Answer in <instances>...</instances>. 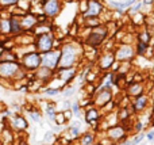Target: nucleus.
<instances>
[{
	"instance_id": "nucleus-1",
	"label": "nucleus",
	"mask_w": 154,
	"mask_h": 145,
	"mask_svg": "<svg viewBox=\"0 0 154 145\" xmlns=\"http://www.w3.org/2000/svg\"><path fill=\"white\" fill-rule=\"evenodd\" d=\"M61 56H60L58 68H77L80 60H81L82 48L75 42H65L60 48Z\"/></svg>"
},
{
	"instance_id": "nucleus-2",
	"label": "nucleus",
	"mask_w": 154,
	"mask_h": 145,
	"mask_svg": "<svg viewBox=\"0 0 154 145\" xmlns=\"http://www.w3.org/2000/svg\"><path fill=\"white\" fill-rule=\"evenodd\" d=\"M109 37V29L106 23L88 30V34L84 38V43L89 49H99Z\"/></svg>"
},
{
	"instance_id": "nucleus-3",
	"label": "nucleus",
	"mask_w": 154,
	"mask_h": 145,
	"mask_svg": "<svg viewBox=\"0 0 154 145\" xmlns=\"http://www.w3.org/2000/svg\"><path fill=\"white\" fill-rule=\"evenodd\" d=\"M27 72L20 67L19 61H2L0 60V79L3 80H22Z\"/></svg>"
},
{
	"instance_id": "nucleus-4",
	"label": "nucleus",
	"mask_w": 154,
	"mask_h": 145,
	"mask_svg": "<svg viewBox=\"0 0 154 145\" xmlns=\"http://www.w3.org/2000/svg\"><path fill=\"white\" fill-rule=\"evenodd\" d=\"M114 54H115V60L120 64L123 62H131L135 58V48L128 42H122L118 43L116 46H114Z\"/></svg>"
},
{
	"instance_id": "nucleus-5",
	"label": "nucleus",
	"mask_w": 154,
	"mask_h": 145,
	"mask_svg": "<svg viewBox=\"0 0 154 145\" xmlns=\"http://www.w3.org/2000/svg\"><path fill=\"white\" fill-rule=\"evenodd\" d=\"M54 42H56V35L53 34V31L37 34L34 41V49L39 54L46 53V52H50L54 49Z\"/></svg>"
},
{
	"instance_id": "nucleus-6",
	"label": "nucleus",
	"mask_w": 154,
	"mask_h": 145,
	"mask_svg": "<svg viewBox=\"0 0 154 145\" xmlns=\"http://www.w3.org/2000/svg\"><path fill=\"white\" fill-rule=\"evenodd\" d=\"M19 64L26 72L34 73L41 67V54L37 50H30L19 57Z\"/></svg>"
},
{
	"instance_id": "nucleus-7",
	"label": "nucleus",
	"mask_w": 154,
	"mask_h": 145,
	"mask_svg": "<svg viewBox=\"0 0 154 145\" xmlns=\"http://www.w3.org/2000/svg\"><path fill=\"white\" fill-rule=\"evenodd\" d=\"M128 128L125 126L123 124H116L114 126L108 128L106 130V137L108 138L109 143H114V144H120L127 138L128 136Z\"/></svg>"
},
{
	"instance_id": "nucleus-8",
	"label": "nucleus",
	"mask_w": 154,
	"mask_h": 145,
	"mask_svg": "<svg viewBox=\"0 0 154 145\" xmlns=\"http://www.w3.org/2000/svg\"><path fill=\"white\" fill-rule=\"evenodd\" d=\"M115 54L114 50H107V49H103L100 54L97 57V69L100 73L104 72H109L112 68V65L115 64Z\"/></svg>"
},
{
	"instance_id": "nucleus-9",
	"label": "nucleus",
	"mask_w": 154,
	"mask_h": 145,
	"mask_svg": "<svg viewBox=\"0 0 154 145\" xmlns=\"http://www.w3.org/2000/svg\"><path fill=\"white\" fill-rule=\"evenodd\" d=\"M104 11H106V7L100 0H87V8L81 14V18H100Z\"/></svg>"
},
{
	"instance_id": "nucleus-10",
	"label": "nucleus",
	"mask_w": 154,
	"mask_h": 145,
	"mask_svg": "<svg viewBox=\"0 0 154 145\" xmlns=\"http://www.w3.org/2000/svg\"><path fill=\"white\" fill-rule=\"evenodd\" d=\"M60 56H61L60 49H53L50 52L42 53L41 54V67H45L50 71H56L58 68Z\"/></svg>"
},
{
	"instance_id": "nucleus-11",
	"label": "nucleus",
	"mask_w": 154,
	"mask_h": 145,
	"mask_svg": "<svg viewBox=\"0 0 154 145\" xmlns=\"http://www.w3.org/2000/svg\"><path fill=\"white\" fill-rule=\"evenodd\" d=\"M150 103H152V96H150L149 94H143V95H141V96L134 98V99L131 100L128 109H130L131 114H142L149 107Z\"/></svg>"
},
{
	"instance_id": "nucleus-12",
	"label": "nucleus",
	"mask_w": 154,
	"mask_h": 145,
	"mask_svg": "<svg viewBox=\"0 0 154 145\" xmlns=\"http://www.w3.org/2000/svg\"><path fill=\"white\" fill-rule=\"evenodd\" d=\"M54 77L58 79L64 86H69L77 77V68H57L54 71Z\"/></svg>"
},
{
	"instance_id": "nucleus-13",
	"label": "nucleus",
	"mask_w": 154,
	"mask_h": 145,
	"mask_svg": "<svg viewBox=\"0 0 154 145\" xmlns=\"http://www.w3.org/2000/svg\"><path fill=\"white\" fill-rule=\"evenodd\" d=\"M92 103L93 106H96L97 109H104L108 103L112 102V99H114V94H112L111 90H97V92H96L95 95H93L92 98Z\"/></svg>"
},
{
	"instance_id": "nucleus-14",
	"label": "nucleus",
	"mask_w": 154,
	"mask_h": 145,
	"mask_svg": "<svg viewBox=\"0 0 154 145\" xmlns=\"http://www.w3.org/2000/svg\"><path fill=\"white\" fill-rule=\"evenodd\" d=\"M41 4H42V12L48 18H56L61 12L62 8L61 0H43Z\"/></svg>"
},
{
	"instance_id": "nucleus-15",
	"label": "nucleus",
	"mask_w": 154,
	"mask_h": 145,
	"mask_svg": "<svg viewBox=\"0 0 154 145\" xmlns=\"http://www.w3.org/2000/svg\"><path fill=\"white\" fill-rule=\"evenodd\" d=\"M101 118V113L100 109H97L96 106H89V107H85L84 110V121L87 125H91V126L95 128V125L97 122H100L99 119Z\"/></svg>"
},
{
	"instance_id": "nucleus-16",
	"label": "nucleus",
	"mask_w": 154,
	"mask_h": 145,
	"mask_svg": "<svg viewBox=\"0 0 154 145\" xmlns=\"http://www.w3.org/2000/svg\"><path fill=\"white\" fill-rule=\"evenodd\" d=\"M145 94V84L141 81H131L126 87V95L128 98H137Z\"/></svg>"
},
{
	"instance_id": "nucleus-17",
	"label": "nucleus",
	"mask_w": 154,
	"mask_h": 145,
	"mask_svg": "<svg viewBox=\"0 0 154 145\" xmlns=\"http://www.w3.org/2000/svg\"><path fill=\"white\" fill-rule=\"evenodd\" d=\"M20 24L23 31H27V30H32L34 27H37L38 20H37V15L32 12H24L23 15L20 16Z\"/></svg>"
},
{
	"instance_id": "nucleus-18",
	"label": "nucleus",
	"mask_w": 154,
	"mask_h": 145,
	"mask_svg": "<svg viewBox=\"0 0 154 145\" xmlns=\"http://www.w3.org/2000/svg\"><path fill=\"white\" fill-rule=\"evenodd\" d=\"M34 79H37L41 84H46L48 81L54 79V71H50L45 67H39L34 72Z\"/></svg>"
},
{
	"instance_id": "nucleus-19",
	"label": "nucleus",
	"mask_w": 154,
	"mask_h": 145,
	"mask_svg": "<svg viewBox=\"0 0 154 145\" xmlns=\"http://www.w3.org/2000/svg\"><path fill=\"white\" fill-rule=\"evenodd\" d=\"M11 125L14 129L19 130V132H24L29 129V119L20 114H16V115L11 117Z\"/></svg>"
},
{
	"instance_id": "nucleus-20",
	"label": "nucleus",
	"mask_w": 154,
	"mask_h": 145,
	"mask_svg": "<svg viewBox=\"0 0 154 145\" xmlns=\"http://www.w3.org/2000/svg\"><path fill=\"white\" fill-rule=\"evenodd\" d=\"M82 125H81V121L80 119H75L69 124V126H68V134H69L70 138H79L80 136L82 134Z\"/></svg>"
},
{
	"instance_id": "nucleus-21",
	"label": "nucleus",
	"mask_w": 154,
	"mask_h": 145,
	"mask_svg": "<svg viewBox=\"0 0 154 145\" xmlns=\"http://www.w3.org/2000/svg\"><path fill=\"white\" fill-rule=\"evenodd\" d=\"M8 19H10V34H12V35L20 34V33L23 31L22 24H20V16L11 15Z\"/></svg>"
},
{
	"instance_id": "nucleus-22",
	"label": "nucleus",
	"mask_w": 154,
	"mask_h": 145,
	"mask_svg": "<svg viewBox=\"0 0 154 145\" xmlns=\"http://www.w3.org/2000/svg\"><path fill=\"white\" fill-rule=\"evenodd\" d=\"M79 138H80V140H79L80 145H93L96 143L95 132H84Z\"/></svg>"
},
{
	"instance_id": "nucleus-23",
	"label": "nucleus",
	"mask_w": 154,
	"mask_h": 145,
	"mask_svg": "<svg viewBox=\"0 0 154 145\" xmlns=\"http://www.w3.org/2000/svg\"><path fill=\"white\" fill-rule=\"evenodd\" d=\"M116 117H118V121L119 124H123V122L128 121L131 117V111L128 107H119L116 110Z\"/></svg>"
},
{
	"instance_id": "nucleus-24",
	"label": "nucleus",
	"mask_w": 154,
	"mask_h": 145,
	"mask_svg": "<svg viewBox=\"0 0 154 145\" xmlns=\"http://www.w3.org/2000/svg\"><path fill=\"white\" fill-rule=\"evenodd\" d=\"M104 22L101 20L100 18H87V19H82V26L87 27L88 30H92L95 29V27L100 26V24H103Z\"/></svg>"
},
{
	"instance_id": "nucleus-25",
	"label": "nucleus",
	"mask_w": 154,
	"mask_h": 145,
	"mask_svg": "<svg viewBox=\"0 0 154 145\" xmlns=\"http://www.w3.org/2000/svg\"><path fill=\"white\" fill-rule=\"evenodd\" d=\"M45 114H46V117H48V118L53 122L54 121V117H56V114H57L56 103H54V102H49L48 105H46V107H45Z\"/></svg>"
},
{
	"instance_id": "nucleus-26",
	"label": "nucleus",
	"mask_w": 154,
	"mask_h": 145,
	"mask_svg": "<svg viewBox=\"0 0 154 145\" xmlns=\"http://www.w3.org/2000/svg\"><path fill=\"white\" fill-rule=\"evenodd\" d=\"M134 48H135V54L137 56H141V57H143L145 54L149 52V45L145 42H141V41H137Z\"/></svg>"
},
{
	"instance_id": "nucleus-27",
	"label": "nucleus",
	"mask_w": 154,
	"mask_h": 145,
	"mask_svg": "<svg viewBox=\"0 0 154 145\" xmlns=\"http://www.w3.org/2000/svg\"><path fill=\"white\" fill-rule=\"evenodd\" d=\"M27 118H29V121L34 122V124H41L42 122V115H41L39 111L37 110H27Z\"/></svg>"
},
{
	"instance_id": "nucleus-28",
	"label": "nucleus",
	"mask_w": 154,
	"mask_h": 145,
	"mask_svg": "<svg viewBox=\"0 0 154 145\" xmlns=\"http://www.w3.org/2000/svg\"><path fill=\"white\" fill-rule=\"evenodd\" d=\"M150 39H152V34H150V31L147 29L142 30V31H139L138 34H137V41H141V42H145L149 45Z\"/></svg>"
},
{
	"instance_id": "nucleus-29",
	"label": "nucleus",
	"mask_w": 154,
	"mask_h": 145,
	"mask_svg": "<svg viewBox=\"0 0 154 145\" xmlns=\"http://www.w3.org/2000/svg\"><path fill=\"white\" fill-rule=\"evenodd\" d=\"M76 92H77V87L76 86H65V88L61 90V95L64 98H66V99L75 96Z\"/></svg>"
},
{
	"instance_id": "nucleus-30",
	"label": "nucleus",
	"mask_w": 154,
	"mask_h": 145,
	"mask_svg": "<svg viewBox=\"0 0 154 145\" xmlns=\"http://www.w3.org/2000/svg\"><path fill=\"white\" fill-rule=\"evenodd\" d=\"M42 94L45 96H50V98H54L57 95L61 94V88L60 87H45V90L42 91Z\"/></svg>"
},
{
	"instance_id": "nucleus-31",
	"label": "nucleus",
	"mask_w": 154,
	"mask_h": 145,
	"mask_svg": "<svg viewBox=\"0 0 154 145\" xmlns=\"http://www.w3.org/2000/svg\"><path fill=\"white\" fill-rule=\"evenodd\" d=\"M73 113V117H76V119H80L82 115V107L80 106V102L76 100V102H72V107H70Z\"/></svg>"
},
{
	"instance_id": "nucleus-32",
	"label": "nucleus",
	"mask_w": 154,
	"mask_h": 145,
	"mask_svg": "<svg viewBox=\"0 0 154 145\" xmlns=\"http://www.w3.org/2000/svg\"><path fill=\"white\" fill-rule=\"evenodd\" d=\"M142 8H143V4H142V0H137L135 3H134L133 5H131L130 8H128V15H135V14H138V12H141L142 11Z\"/></svg>"
},
{
	"instance_id": "nucleus-33",
	"label": "nucleus",
	"mask_w": 154,
	"mask_h": 145,
	"mask_svg": "<svg viewBox=\"0 0 154 145\" xmlns=\"http://www.w3.org/2000/svg\"><path fill=\"white\" fill-rule=\"evenodd\" d=\"M145 128H146V124H145L143 121H141V119H137V121L134 122V125H133L134 134H137V133H143Z\"/></svg>"
},
{
	"instance_id": "nucleus-34",
	"label": "nucleus",
	"mask_w": 154,
	"mask_h": 145,
	"mask_svg": "<svg viewBox=\"0 0 154 145\" xmlns=\"http://www.w3.org/2000/svg\"><path fill=\"white\" fill-rule=\"evenodd\" d=\"M54 124L56 125H60V126H64L65 124H66V119H65V115H64V111H57V114H56V117H54Z\"/></svg>"
},
{
	"instance_id": "nucleus-35",
	"label": "nucleus",
	"mask_w": 154,
	"mask_h": 145,
	"mask_svg": "<svg viewBox=\"0 0 154 145\" xmlns=\"http://www.w3.org/2000/svg\"><path fill=\"white\" fill-rule=\"evenodd\" d=\"M143 133H145V140H146L147 143L154 144V126L153 125L147 128L146 132H143Z\"/></svg>"
},
{
	"instance_id": "nucleus-36",
	"label": "nucleus",
	"mask_w": 154,
	"mask_h": 145,
	"mask_svg": "<svg viewBox=\"0 0 154 145\" xmlns=\"http://www.w3.org/2000/svg\"><path fill=\"white\" fill-rule=\"evenodd\" d=\"M143 140H145V133H137V134H134L133 137H131L133 145H138V144L143 143Z\"/></svg>"
},
{
	"instance_id": "nucleus-37",
	"label": "nucleus",
	"mask_w": 154,
	"mask_h": 145,
	"mask_svg": "<svg viewBox=\"0 0 154 145\" xmlns=\"http://www.w3.org/2000/svg\"><path fill=\"white\" fill-rule=\"evenodd\" d=\"M53 138H54V133L51 132V130H48V132H45V134H43V143L48 144V143H50Z\"/></svg>"
},
{
	"instance_id": "nucleus-38",
	"label": "nucleus",
	"mask_w": 154,
	"mask_h": 145,
	"mask_svg": "<svg viewBox=\"0 0 154 145\" xmlns=\"http://www.w3.org/2000/svg\"><path fill=\"white\" fill-rule=\"evenodd\" d=\"M70 107H72V102H70V99H66V98H64V99H62V110L61 111L70 110Z\"/></svg>"
},
{
	"instance_id": "nucleus-39",
	"label": "nucleus",
	"mask_w": 154,
	"mask_h": 145,
	"mask_svg": "<svg viewBox=\"0 0 154 145\" xmlns=\"http://www.w3.org/2000/svg\"><path fill=\"white\" fill-rule=\"evenodd\" d=\"M142 4H143V8H153L154 0H142ZM143 8H142V10H143Z\"/></svg>"
},
{
	"instance_id": "nucleus-40",
	"label": "nucleus",
	"mask_w": 154,
	"mask_h": 145,
	"mask_svg": "<svg viewBox=\"0 0 154 145\" xmlns=\"http://www.w3.org/2000/svg\"><path fill=\"white\" fill-rule=\"evenodd\" d=\"M62 128H64V126H60V125L54 124V125H51V129L50 130L54 133V134H56V133H61L62 132Z\"/></svg>"
},
{
	"instance_id": "nucleus-41",
	"label": "nucleus",
	"mask_w": 154,
	"mask_h": 145,
	"mask_svg": "<svg viewBox=\"0 0 154 145\" xmlns=\"http://www.w3.org/2000/svg\"><path fill=\"white\" fill-rule=\"evenodd\" d=\"M64 115H65V119H66L68 122L72 121V118H73V113H72V110H65V111H64Z\"/></svg>"
},
{
	"instance_id": "nucleus-42",
	"label": "nucleus",
	"mask_w": 154,
	"mask_h": 145,
	"mask_svg": "<svg viewBox=\"0 0 154 145\" xmlns=\"http://www.w3.org/2000/svg\"><path fill=\"white\" fill-rule=\"evenodd\" d=\"M20 0H2L3 5H12V4H18Z\"/></svg>"
},
{
	"instance_id": "nucleus-43",
	"label": "nucleus",
	"mask_w": 154,
	"mask_h": 145,
	"mask_svg": "<svg viewBox=\"0 0 154 145\" xmlns=\"http://www.w3.org/2000/svg\"><path fill=\"white\" fill-rule=\"evenodd\" d=\"M18 145H30L29 143H27L26 140H19V143H18Z\"/></svg>"
},
{
	"instance_id": "nucleus-44",
	"label": "nucleus",
	"mask_w": 154,
	"mask_h": 145,
	"mask_svg": "<svg viewBox=\"0 0 154 145\" xmlns=\"http://www.w3.org/2000/svg\"><path fill=\"white\" fill-rule=\"evenodd\" d=\"M150 122H152V125L154 126V111H152V119H150Z\"/></svg>"
},
{
	"instance_id": "nucleus-45",
	"label": "nucleus",
	"mask_w": 154,
	"mask_h": 145,
	"mask_svg": "<svg viewBox=\"0 0 154 145\" xmlns=\"http://www.w3.org/2000/svg\"><path fill=\"white\" fill-rule=\"evenodd\" d=\"M152 111H154V98H152Z\"/></svg>"
},
{
	"instance_id": "nucleus-46",
	"label": "nucleus",
	"mask_w": 154,
	"mask_h": 145,
	"mask_svg": "<svg viewBox=\"0 0 154 145\" xmlns=\"http://www.w3.org/2000/svg\"><path fill=\"white\" fill-rule=\"evenodd\" d=\"M138 145H147V143H141V144H138Z\"/></svg>"
},
{
	"instance_id": "nucleus-47",
	"label": "nucleus",
	"mask_w": 154,
	"mask_h": 145,
	"mask_svg": "<svg viewBox=\"0 0 154 145\" xmlns=\"http://www.w3.org/2000/svg\"><path fill=\"white\" fill-rule=\"evenodd\" d=\"M153 72H154V71H153Z\"/></svg>"
}]
</instances>
